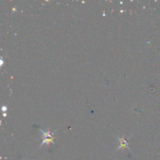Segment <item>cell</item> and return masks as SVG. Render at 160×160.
Wrapping results in <instances>:
<instances>
[{"mask_svg": "<svg viewBox=\"0 0 160 160\" xmlns=\"http://www.w3.org/2000/svg\"><path fill=\"white\" fill-rule=\"evenodd\" d=\"M45 135H46V137L45 138V140L43 141V144L45 142H50L51 141H52V139H53V137H52V135L50 134V133H48V134H45Z\"/></svg>", "mask_w": 160, "mask_h": 160, "instance_id": "1", "label": "cell"}]
</instances>
